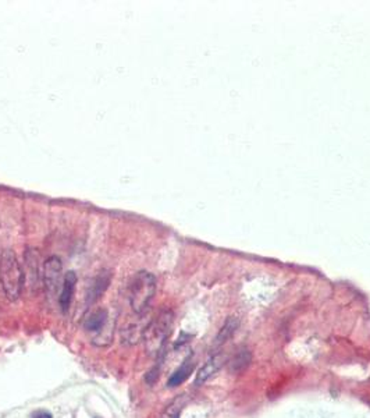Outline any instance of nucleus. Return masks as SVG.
<instances>
[{
  "label": "nucleus",
  "mask_w": 370,
  "mask_h": 418,
  "mask_svg": "<svg viewBox=\"0 0 370 418\" xmlns=\"http://www.w3.org/2000/svg\"><path fill=\"white\" fill-rule=\"evenodd\" d=\"M0 285L10 301L20 298L24 288V272L17 254L11 249H4L0 254Z\"/></svg>",
  "instance_id": "obj_1"
},
{
  "label": "nucleus",
  "mask_w": 370,
  "mask_h": 418,
  "mask_svg": "<svg viewBox=\"0 0 370 418\" xmlns=\"http://www.w3.org/2000/svg\"><path fill=\"white\" fill-rule=\"evenodd\" d=\"M173 322H174V315L170 310H163L155 318L151 320L144 334L145 347L149 354H154L158 357L162 351H165L167 339L171 334Z\"/></svg>",
  "instance_id": "obj_2"
},
{
  "label": "nucleus",
  "mask_w": 370,
  "mask_h": 418,
  "mask_svg": "<svg viewBox=\"0 0 370 418\" xmlns=\"http://www.w3.org/2000/svg\"><path fill=\"white\" fill-rule=\"evenodd\" d=\"M156 293V278L148 272H138L129 285V305L135 315L145 314Z\"/></svg>",
  "instance_id": "obj_3"
},
{
  "label": "nucleus",
  "mask_w": 370,
  "mask_h": 418,
  "mask_svg": "<svg viewBox=\"0 0 370 418\" xmlns=\"http://www.w3.org/2000/svg\"><path fill=\"white\" fill-rule=\"evenodd\" d=\"M63 264L62 259L56 255L49 256L43 262V273L42 283L49 297H54L60 294L63 286Z\"/></svg>",
  "instance_id": "obj_4"
},
{
  "label": "nucleus",
  "mask_w": 370,
  "mask_h": 418,
  "mask_svg": "<svg viewBox=\"0 0 370 418\" xmlns=\"http://www.w3.org/2000/svg\"><path fill=\"white\" fill-rule=\"evenodd\" d=\"M24 285L33 293L38 292L41 288L43 262L40 252L34 249H28L24 255Z\"/></svg>",
  "instance_id": "obj_5"
},
{
  "label": "nucleus",
  "mask_w": 370,
  "mask_h": 418,
  "mask_svg": "<svg viewBox=\"0 0 370 418\" xmlns=\"http://www.w3.org/2000/svg\"><path fill=\"white\" fill-rule=\"evenodd\" d=\"M112 282V272L110 271H100L96 278L92 281V285L89 286L88 293H86V301L88 304H93L96 303L102 295L103 293L108 290L109 285Z\"/></svg>",
  "instance_id": "obj_6"
},
{
  "label": "nucleus",
  "mask_w": 370,
  "mask_h": 418,
  "mask_svg": "<svg viewBox=\"0 0 370 418\" xmlns=\"http://www.w3.org/2000/svg\"><path fill=\"white\" fill-rule=\"evenodd\" d=\"M226 356L223 353H217L213 354L205 364L202 366V368L198 371L197 378H195V385H204L207 379H210L212 376L214 375L216 373L220 371V368L226 364Z\"/></svg>",
  "instance_id": "obj_7"
},
{
  "label": "nucleus",
  "mask_w": 370,
  "mask_h": 418,
  "mask_svg": "<svg viewBox=\"0 0 370 418\" xmlns=\"http://www.w3.org/2000/svg\"><path fill=\"white\" fill-rule=\"evenodd\" d=\"M76 286H77V275L74 271H69L63 279V286L59 294V304L64 312L71 305L73 295L76 293Z\"/></svg>",
  "instance_id": "obj_8"
},
{
  "label": "nucleus",
  "mask_w": 370,
  "mask_h": 418,
  "mask_svg": "<svg viewBox=\"0 0 370 418\" xmlns=\"http://www.w3.org/2000/svg\"><path fill=\"white\" fill-rule=\"evenodd\" d=\"M194 368H195V361H194V358H192V354H190L184 361H183V364L174 371V374L170 376V379H168V382H167V386L168 388H175V386H180L181 383H184L190 375L192 374V371H194Z\"/></svg>",
  "instance_id": "obj_9"
},
{
  "label": "nucleus",
  "mask_w": 370,
  "mask_h": 418,
  "mask_svg": "<svg viewBox=\"0 0 370 418\" xmlns=\"http://www.w3.org/2000/svg\"><path fill=\"white\" fill-rule=\"evenodd\" d=\"M108 318H109L108 311L105 308H99V310H96V311H93L92 314L88 315V318L85 320L83 327H85L86 331L100 334L106 328Z\"/></svg>",
  "instance_id": "obj_10"
},
{
  "label": "nucleus",
  "mask_w": 370,
  "mask_h": 418,
  "mask_svg": "<svg viewBox=\"0 0 370 418\" xmlns=\"http://www.w3.org/2000/svg\"><path fill=\"white\" fill-rule=\"evenodd\" d=\"M238 320L234 318V317H230L224 325L221 327L220 332L216 336V340H214V346L216 347H220L221 344H224L226 341H229V339L233 337V334H236V331L238 329Z\"/></svg>",
  "instance_id": "obj_11"
},
{
  "label": "nucleus",
  "mask_w": 370,
  "mask_h": 418,
  "mask_svg": "<svg viewBox=\"0 0 370 418\" xmlns=\"http://www.w3.org/2000/svg\"><path fill=\"white\" fill-rule=\"evenodd\" d=\"M188 403V397L185 395H180L177 396L163 412L162 418H180V414L183 412V409L185 407V405Z\"/></svg>",
  "instance_id": "obj_12"
},
{
  "label": "nucleus",
  "mask_w": 370,
  "mask_h": 418,
  "mask_svg": "<svg viewBox=\"0 0 370 418\" xmlns=\"http://www.w3.org/2000/svg\"><path fill=\"white\" fill-rule=\"evenodd\" d=\"M250 363V353L248 350H240L236 357L230 361V368L233 373H240L245 370Z\"/></svg>",
  "instance_id": "obj_13"
},
{
  "label": "nucleus",
  "mask_w": 370,
  "mask_h": 418,
  "mask_svg": "<svg viewBox=\"0 0 370 418\" xmlns=\"http://www.w3.org/2000/svg\"><path fill=\"white\" fill-rule=\"evenodd\" d=\"M33 418H52V414L49 412H37Z\"/></svg>",
  "instance_id": "obj_14"
}]
</instances>
